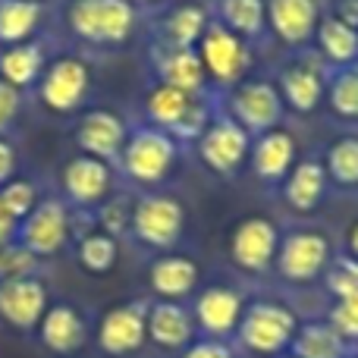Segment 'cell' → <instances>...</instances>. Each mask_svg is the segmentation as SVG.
Masks as SVG:
<instances>
[{
  "instance_id": "6da1fadb",
  "label": "cell",
  "mask_w": 358,
  "mask_h": 358,
  "mask_svg": "<svg viewBox=\"0 0 358 358\" xmlns=\"http://www.w3.org/2000/svg\"><path fill=\"white\" fill-rule=\"evenodd\" d=\"M299 330V317L292 308L273 299L248 302L242 321L236 327V340L252 358H280L292 349Z\"/></svg>"
},
{
  "instance_id": "7a4b0ae2",
  "label": "cell",
  "mask_w": 358,
  "mask_h": 358,
  "mask_svg": "<svg viewBox=\"0 0 358 358\" xmlns=\"http://www.w3.org/2000/svg\"><path fill=\"white\" fill-rule=\"evenodd\" d=\"M136 19V6L126 0H73L66 6V29L88 48H123Z\"/></svg>"
},
{
  "instance_id": "3957f363",
  "label": "cell",
  "mask_w": 358,
  "mask_h": 358,
  "mask_svg": "<svg viewBox=\"0 0 358 358\" xmlns=\"http://www.w3.org/2000/svg\"><path fill=\"white\" fill-rule=\"evenodd\" d=\"M179 161V145L167 132L155 129V126H136L129 129V138L123 145L120 155V170L126 179L136 185H161L164 179H170Z\"/></svg>"
},
{
  "instance_id": "277c9868",
  "label": "cell",
  "mask_w": 358,
  "mask_h": 358,
  "mask_svg": "<svg viewBox=\"0 0 358 358\" xmlns=\"http://www.w3.org/2000/svg\"><path fill=\"white\" fill-rule=\"evenodd\" d=\"M195 50L204 66V76H208V82H214V85H223L229 92V88L239 85L242 79H248L252 48H248V41H242L239 35L223 29L214 16H210L208 29H204Z\"/></svg>"
},
{
  "instance_id": "5b68a950",
  "label": "cell",
  "mask_w": 358,
  "mask_h": 358,
  "mask_svg": "<svg viewBox=\"0 0 358 358\" xmlns=\"http://www.w3.org/2000/svg\"><path fill=\"white\" fill-rule=\"evenodd\" d=\"M185 229V208L173 195H142L132 204L129 233L155 252H170Z\"/></svg>"
},
{
  "instance_id": "8992f818",
  "label": "cell",
  "mask_w": 358,
  "mask_h": 358,
  "mask_svg": "<svg viewBox=\"0 0 358 358\" xmlns=\"http://www.w3.org/2000/svg\"><path fill=\"white\" fill-rule=\"evenodd\" d=\"M227 104V117L236 120L248 136H261L280 126L283 120V98H280L277 85L267 79H242L239 85H233L223 98Z\"/></svg>"
},
{
  "instance_id": "52a82bcc",
  "label": "cell",
  "mask_w": 358,
  "mask_h": 358,
  "mask_svg": "<svg viewBox=\"0 0 358 358\" xmlns=\"http://www.w3.org/2000/svg\"><path fill=\"white\" fill-rule=\"evenodd\" d=\"M69 236H73V220H69V208L63 198H41L16 229V242L35 261L60 255Z\"/></svg>"
},
{
  "instance_id": "ba28073f",
  "label": "cell",
  "mask_w": 358,
  "mask_h": 358,
  "mask_svg": "<svg viewBox=\"0 0 358 358\" xmlns=\"http://www.w3.org/2000/svg\"><path fill=\"white\" fill-rule=\"evenodd\" d=\"M330 239L317 229H292L280 239L277 248V273L286 280V283H315L317 277H324L330 267Z\"/></svg>"
},
{
  "instance_id": "9c48e42d",
  "label": "cell",
  "mask_w": 358,
  "mask_h": 358,
  "mask_svg": "<svg viewBox=\"0 0 358 358\" xmlns=\"http://www.w3.org/2000/svg\"><path fill=\"white\" fill-rule=\"evenodd\" d=\"M198 157L210 173L233 179L239 173V167L248 161V151H252V136L242 129L236 120H229L223 110H217L210 117L208 129L201 132V138L195 142Z\"/></svg>"
},
{
  "instance_id": "30bf717a",
  "label": "cell",
  "mask_w": 358,
  "mask_h": 358,
  "mask_svg": "<svg viewBox=\"0 0 358 358\" xmlns=\"http://www.w3.org/2000/svg\"><path fill=\"white\" fill-rule=\"evenodd\" d=\"M92 69L82 57H57L38 79V98L50 113H76L88 98Z\"/></svg>"
},
{
  "instance_id": "8fae6325",
  "label": "cell",
  "mask_w": 358,
  "mask_h": 358,
  "mask_svg": "<svg viewBox=\"0 0 358 358\" xmlns=\"http://www.w3.org/2000/svg\"><path fill=\"white\" fill-rule=\"evenodd\" d=\"M280 239L283 233L271 217H242L229 233V258L245 273H267L277 261Z\"/></svg>"
},
{
  "instance_id": "7c38bea8",
  "label": "cell",
  "mask_w": 358,
  "mask_h": 358,
  "mask_svg": "<svg viewBox=\"0 0 358 358\" xmlns=\"http://www.w3.org/2000/svg\"><path fill=\"white\" fill-rule=\"evenodd\" d=\"M148 340V302L113 305L98 324V349L110 358H126L145 346Z\"/></svg>"
},
{
  "instance_id": "4fadbf2b",
  "label": "cell",
  "mask_w": 358,
  "mask_h": 358,
  "mask_svg": "<svg viewBox=\"0 0 358 358\" xmlns=\"http://www.w3.org/2000/svg\"><path fill=\"white\" fill-rule=\"evenodd\" d=\"M126 138H129V126L113 110H85L73 129V142L79 148V155L104 161L110 167L123 155Z\"/></svg>"
},
{
  "instance_id": "5bb4252c",
  "label": "cell",
  "mask_w": 358,
  "mask_h": 358,
  "mask_svg": "<svg viewBox=\"0 0 358 358\" xmlns=\"http://www.w3.org/2000/svg\"><path fill=\"white\" fill-rule=\"evenodd\" d=\"M48 305V286L38 273L0 280V321L10 324L13 330H25V334L38 330Z\"/></svg>"
},
{
  "instance_id": "9a60e30c",
  "label": "cell",
  "mask_w": 358,
  "mask_h": 358,
  "mask_svg": "<svg viewBox=\"0 0 358 358\" xmlns=\"http://www.w3.org/2000/svg\"><path fill=\"white\" fill-rule=\"evenodd\" d=\"M245 311V299L233 286H208L198 292L195 305H192V317L195 327L201 330L208 340H227L236 336V327Z\"/></svg>"
},
{
  "instance_id": "2e32d148",
  "label": "cell",
  "mask_w": 358,
  "mask_h": 358,
  "mask_svg": "<svg viewBox=\"0 0 358 358\" xmlns=\"http://www.w3.org/2000/svg\"><path fill=\"white\" fill-rule=\"evenodd\" d=\"M60 182H63V195H66L69 204H76L82 210L101 208L107 201V192H110V164L76 155L63 167Z\"/></svg>"
},
{
  "instance_id": "e0dca14e",
  "label": "cell",
  "mask_w": 358,
  "mask_h": 358,
  "mask_svg": "<svg viewBox=\"0 0 358 358\" xmlns=\"http://www.w3.org/2000/svg\"><path fill=\"white\" fill-rule=\"evenodd\" d=\"M267 25L286 48H305L315 41V31L321 25V3L317 0H264Z\"/></svg>"
},
{
  "instance_id": "ac0fdd59",
  "label": "cell",
  "mask_w": 358,
  "mask_h": 358,
  "mask_svg": "<svg viewBox=\"0 0 358 358\" xmlns=\"http://www.w3.org/2000/svg\"><path fill=\"white\" fill-rule=\"evenodd\" d=\"M252 173L267 185H283V179L289 176V170L296 167V136L283 126L271 132H261L252 138Z\"/></svg>"
},
{
  "instance_id": "d6986e66",
  "label": "cell",
  "mask_w": 358,
  "mask_h": 358,
  "mask_svg": "<svg viewBox=\"0 0 358 358\" xmlns=\"http://www.w3.org/2000/svg\"><path fill=\"white\" fill-rule=\"evenodd\" d=\"M151 69H155V82L161 85H173L192 94L208 92V76L198 60L195 48H161L151 44Z\"/></svg>"
},
{
  "instance_id": "ffe728a7",
  "label": "cell",
  "mask_w": 358,
  "mask_h": 358,
  "mask_svg": "<svg viewBox=\"0 0 358 358\" xmlns=\"http://www.w3.org/2000/svg\"><path fill=\"white\" fill-rule=\"evenodd\" d=\"M38 340H41V346L54 355H73L85 346L88 324L76 305H69V302L48 305L41 324H38Z\"/></svg>"
},
{
  "instance_id": "44dd1931",
  "label": "cell",
  "mask_w": 358,
  "mask_h": 358,
  "mask_svg": "<svg viewBox=\"0 0 358 358\" xmlns=\"http://www.w3.org/2000/svg\"><path fill=\"white\" fill-rule=\"evenodd\" d=\"M195 317L182 302H148V340L167 352H182L195 343Z\"/></svg>"
},
{
  "instance_id": "7402d4cb",
  "label": "cell",
  "mask_w": 358,
  "mask_h": 358,
  "mask_svg": "<svg viewBox=\"0 0 358 358\" xmlns=\"http://www.w3.org/2000/svg\"><path fill=\"white\" fill-rule=\"evenodd\" d=\"M283 98V107L292 113H315L327 94V73L317 63H292L273 82Z\"/></svg>"
},
{
  "instance_id": "603a6c76",
  "label": "cell",
  "mask_w": 358,
  "mask_h": 358,
  "mask_svg": "<svg viewBox=\"0 0 358 358\" xmlns=\"http://www.w3.org/2000/svg\"><path fill=\"white\" fill-rule=\"evenodd\" d=\"M148 283H151V292L157 299H164V302H182L198 286V264L189 255L164 252L151 261Z\"/></svg>"
},
{
  "instance_id": "cb8c5ba5",
  "label": "cell",
  "mask_w": 358,
  "mask_h": 358,
  "mask_svg": "<svg viewBox=\"0 0 358 358\" xmlns=\"http://www.w3.org/2000/svg\"><path fill=\"white\" fill-rule=\"evenodd\" d=\"M327 170L321 161L308 157V161H296V167L289 170V176L283 179V201L289 204L296 214H311L324 204L327 198Z\"/></svg>"
},
{
  "instance_id": "d4e9b609",
  "label": "cell",
  "mask_w": 358,
  "mask_h": 358,
  "mask_svg": "<svg viewBox=\"0 0 358 358\" xmlns=\"http://www.w3.org/2000/svg\"><path fill=\"white\" fill-rule=\"evenodd\" d=\"M198 98H201V94H192V92H182V88L155 82V85H148V92H145V120H148V126L173 136L179 126H182V120L192 113V107L198 104Z\"/></svg>"
},
{
  "instance_id": "484cf974",
  "label": "cell",
  "mask_w": 358,
  "mask_h": 358,
  "mask_svg": "<svg viewBox=\"0 0 358 358\" xmlns=\"http://www.w3.org/2000/svg\"><path fill=\"white\" fill-rule=\"evenodd\" d=\"M48 69V50L38 41H25V44H13V48L0 50V79L6 85H13L16 92L38 85V79Z\"/></svg>"
},
{
  "instance_id": "4316f807",
  "label": "cell",
  "mask_w": 358,
  "mask_h": 358,
  "mask_svg": "<svg viewBox=\"0 0 358 358\" xmlns=\"http://www.w3.org/2000/svg\"><path fill=\"white\" fill-rule=\"evenodd\" d=\"M208 22L210 13L201 3H179L161 19L155 44H161V48H198Z\"/></svg>"
},
{
  "instance_id": "83f0119b",
  "label": "cell",
  "mask_w": 358,
  "mask_h": 358,
  "mask_svg": "<svg viewBox=\"0 0 358 358\" xmlns=\"http://www.w3.org/2000/svg\"><path fill=\"white\" fill-rule=\"evenodd\" d=\"M41 22H44V3H35V0H0V44L3 48L35 41Z\"/></svg>"
},
{
  "instance_id": "f1b7e54d",
  "label": "cell",
  "mask_w": 358,
  "mask_h": 358,
  "mask_svg": "<svg viewBox=\"0 0 358 358\" xmlns=\"http://www.w3.org/2000/svg\"><path fill=\"white\" fill-rule=\"evenodd\" d=\"M315 44L327 66L343 69L358 63V29L340 22L336 16H321V25L315 31Z\"/></svg>"
},
{
  "instance_id": "f546056e",
  "label": "cell",
  "mask_w": 358,
  "mask_h": 358,
  "mask_svg": "<svg viewBox=\"0 0 358 358\" xmlns=\"http://www.w3.org/2000/svg\"><path fill=\"white\" fill-rule=\"evenodd\" d=\"M292 358H352V346L327 321L299 324L289 349Z\"/></svg>"
},
{
  "instance_id": "4dcf8cb0",
  "label": "cell",
  "mask_w": 358,
  "mask_h": 358,
  "mask_svg": "<svg viewBox=\"0 0 358 358\" xmlns=\"http://www.w3.org/2000/svg\"><path fill=\"white\" fill-rule=\"evenodd\" d=\"M214 19L233 35H239L242 41H252L267 29V3L264 0H217Z\"/></svg>"
},
{
  "instance_id": "1f68e13d",
  "label": "cell",
  "mask_w": 358,
  "mask_h": 358,
  "mask_svg": "<svg viewBox=\"0 0 358 358\" xmlns=\"http://www.w3.org/2000/svg\"><path fill=\"white\" fill-rule=\"evenodd\" d=\"M76 258L88 273H110L120 261V239L104 229H92V233L79 236Z\"/></svg>"
},
{
  "instance_id": "d6a6232c",
  "label": "cell",
  "mask_w": 358,
  "mask_h": 358,
  "mask_svg": "<svg viewBox=\"0 0 358 358\" xmlns=\"http://www.w3.org/2000/svg\"><path fill=\"white\" fill-rule=\"evenodd\" d=\"M327 104L340 120H358V63L327 76Z\"/></svg>"
},
{
  "instance_id": "836d02e7",
  "label": "cell",
  "mask_w": 358,
  "mask_h": 358,
  "mask_svg": "<svg viewBox=\"0 0 358 358\" xmlns=\"http://www.w3.org/2000/svg\"><path fill=\"white\" fill-rule=\"evenodd\" d=\"M324 170L327 179L346 189H358V136H343L330 145L327 157H324Z\"/></svg>"
},
{
  "instance_id": "e575fe53",
  "label": "cell",
  "mask_w": 358,
  "mask_h": 358,
  "mask_svg": "<svg viewBox=\"0 0 358 358\" xmlns=\"http://www.w3.org/2000/svg\"><path fill=\"white\" fill-rule=\"evenodd\" d=\"M0 201L10 208V214L16 217L19 223L25 220V217L35 210V204L41 201V189H38V182H31V179H10V182L0 189Z\"/></svg>"
},
{
  "instance_id": "d590c367",
  "label": "cell",
  "mask_w": 358,
  "mask_h": 358,
  "mask_svg": "<svg viewBox=\"0 0 358 358\" xmlns=\"http://www.w3.org/2000/svg\"><path fill=\"white\" fill-rule=\"evenodd\" d=\"M324 286L334 299H349L358 296V261L343 255V258L330 261L327 273H324Z\"/></svg>"
},
{
  "instance_id": "8d00e7d4",
  "label": "cell",
  "mask_w": 358,
  "mask_h": 358,
  "mask_svg": "<svg viewBox=\"0 0 358 358\" xmlns=\"http://www.w3.org/2000/svg\"><path fill=\"white\" fill-rule=\"evenodd\" d=\"M324 321H327L330 327H334L336 334H340L343 340L355 349V343H358V296L336 299L334 308L327 311V317H324Z\"/></svg>"
},
{
  "instance_id": "74e56055",
  "label": "cell",
  "mask_w": 358,
  "mask_h": 358,
  "mask_svg": "<svg viewBox=\"0 0 358 358\" xmlns=\"http://www.w3.org/2000/svg\"><path fill=\"white\" fill-rule=\"evenodd\" d=\"M35 267H38V261L16 239L0 242V280L29 277V273H35Z\"/></svg>"
},
{
  "instance_id": "f35d334b",
  "label": "cell",
  "mask_w": 358,
  "mask_h": 358,
  "mask_svg": "<svg viewBox=\"0 0 358 358\" xmlns=\"http://www.w3.org/2000/svg\"><path fill=\"white\" fill-rule=\"evenodd\" d=\"M129 217H132V204H126L123 198H120V201L101 204V229L117 236V239L123 233H129Z\"/></svg>"
},
{
  "instance_id": "ab89813d",
  "label": "cell",
  "mask_w": 358,
  "mask_h": 358,
  "mask_svg": "<svg viewBox=\"0 0 358 358\" xmlns=\"http://www.w3.org/2000/svg\"><path fill=\"white\" fill-rule=\"evenodd\" d=\"M19 110H22V92H16L0 79V138L10 136V129L19 120Z\"/></svg>"
},
{
  "instance_id": "60d3db41",
  "label": "cell",
  "mask_w": 358,
  "mask_h": 358,
  "mask_svg": "<svg viewBox=\"0 0 358 358\" xmlns=\"http://www.w3.org/2000/svg\"><path fill=\"white\" fill-rule=\"evenodd\" d=\"M182 358H236V352L229 349L227 340H195L189 349H182Z\"/></svg>"
},
{
  "instance_id": "b9f144b4",
  "label": "cell",
  "mask_w": 358,
  "mask_h": 358,
  "mask_svg": "<svg viewBox=\"0 0 358 358\" xmlns=\"http://www.w3.org/2000/svg\"><path fill=\"white\" fill-rule=\"evenodd\" d=\"M16 170H19L16 148L10 145V138H0V189H3L10 179H16Z\"/></svg>"
},
{
  "instance_id": "7bdbcfd3",
  "label": "cell",
  "mask_w": 358,
  "mask_h": 358,
  "mask_svg": "<svg viewBox=\"0 0 358 358\" xmlns=\"http://www.w3.org/2000/svg\"><path fill=\"white\" fill-rule=\"evenodd\" d=\"M16 229H19V220L10 214V208L0 201V242L16 239Z\"/></svg>"
},
{
  "instance_id": "ee69618b",
  "label": "cell",
  "mask_w": 358,
  "mask_h": 358,
  "mask_svg": "<svg viewBox=\"0 0 358 358\" xmlns=\"http://www.w3.org/2000/svg\"><path fill=\"white\" fill-rule=\"evenodd\" d=\"M334 16L340 19V22H346V25H352V29H358V0H340Z\"/></svg>"
},
{
  "instance_id": "f6af8a7d",
  "label": "cell",
  "mask_w": 358,
  "mask_h": 358,
  "mask_svg": "<svg viewBox=\"0 0 358 358\" xmlns=\"http://www.w3.org/2000/svg\"><path fill=\"white\" fill-rule=\"evenodd\" d=\"M346 252H349V258H355L358 261V220L349 227V236H346Z\"/></svg>"
},
{
  "instance_id": "bcb514c9",
  "label": "cell",
  "mask_w": 358,
  "mask_h": 358,
  "mask_svg": "<svg viewBox=\"0 0 358 358\" xmlns=\"http://www.w3.org/2000/svg\"><path fill=\"white\" fill-rule=\"evenodd\" d=\"M126 3H132V6H142V3H151V0H126Z\"/></svg>"
},
{
  "instance_id": "7dc6e473",
  "label": "cell",
  "mask_w": 358,
  "mask_h": 358,
  "mask_svg": "<svg viewBox=\"0 0 358 358\" xmlns=\"http://www.w3.org/2000/svg\"><path fill=\"white\" fill-rule=\"evenodd\" d=\"M352 355H355V358H358V343H355V349H352Z\"/></svg>"
},
{
  "instance_id": "c3c4849f",
  "label": "cell",
  "mask_w": 358,
  "mask_h": 358,
  "mask_svg": "<svg viewBox=\"0 0 358 358\" xmlns=\"http://www.w3.org/2000/svg\"><path fill=\"white\" fill-rule=\"evenodd\" d=\"M35 3H44V0H35Z\"/></svg>"
},
{
  "instance_id": "681fc988",
  "label": "cell",
  "mask_w": 358,
  "mask_h": 358,
  "mask_svg": "<svg viewBox=\"0 0 358 358\" xmlns=\"http://www.w3.org/2000/svg\"><path fill=\"white\" fill-rule=\"evenodd\" d=\"M289 358H292V355H289Z\"/></svg>"
}]
</instances>
